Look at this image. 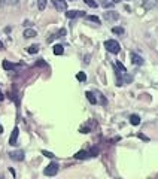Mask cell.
<instances>
[{
    "label": "cell",
    "instance_id": "cell-10",
    "mask_svg": "<svg viewBox=\"0 0 158 179\" xmlns=\"http://www.w3.org/2000/svg\"><path fill=\"white\" fill-rule=\"evenodd\" d=\"M103 17H105V19H107V21H115V19L119 18V15H118L116 12H112V11H110V12H105Z\"/></svg>",
    "mask_w": 158,
    "mask_h": 179
},
{
    "label": "cell",
    "instance_id": "cell-11",
    "mask_svg": "<svg viewBox=\"0 0 158 179\" xmlns=\"http://www.w3.org/2000/svg\"><path fill=\"white\" fill-rule=\"evenodd\" d=\"M88 157H89V152H87V151H79V152L75 154V158H78V160H84V158H88Z\"/></svg>",
    "mask_w": 158,
    "mask_h": 179
},
{
    "label": "cell",
    "instance_id": "cell-3",
    "mask_svg": "<svg viewBox=\"0 0 158 179\" xmlns=\"http://www.w3.org/2000/svg\"><path fill=\"white\" fill-rule=\"evenodd\" d=\"M51 2H52V5L55 6V9L60 11V12H63V11L67 9V2L66 0H51Z\"/></svg>",
    "mask_w": 158,
    "mask_h": 179
},
{
    "label": "cell",
    "instance_id": "cell-9",
    "mask_svg": "<svg viewBox=\"0 0 158 179\" xmlns=\"http://www.w3.org/2000/svg\"><path fill=\"white\" fill-rule=\"evenodd\" d=\"M158 3V0H143V8L145 9H152L155 8Z\"/></svg>",
    "mask_w": 158,
    "mask_h": 179
},
{
    "label": "cell",
    "instance_id": "cell-29",
    "mask_svg": "<svg viewBox=\"0 0 158 179\" xmlns=\"http://www.w3.org/2000/svg\"><path fill=\"white\" fill-rule=\"evenodd\" d=\"M3 99H5V96H3V94H2V91H0V102H2Z\"/></svg>",
    "mask_w": 158,
    "mask_h": 179
},
{
    "label": "cell",
    "instance_id": "cell-14",
    "mask_svg": "<svg viewBox=\"0 0 158 179\" xmlns=\"http://www.w3.org/2000/svg\"><path fill=\"white\" fill-rule=\"evenodd\" d=\"M130 123H131L133 125H139L140 124V117L136 115V113H133V115L130 117Z\"/></svg>",
    "mask_w": 158,
    "mask_h": 179
},
{
    "label": "cell",
    "instance_id": "cell-16",
    "mask_svg": "<svg viewBox=\"0 0 158 179\" xmlns=\"http://www.w3.org/2000/svg\"><path fill=\"white\" fill-rule=\"evenodd\" d=\"M27 52H29V54L39 52V45H32V46H29V48H27Z\"/></svg>",
    "mask_w": 158,
    "mask_h": 179
},
{
    "label": "cell",
    "instance_id": "cell-8",
    "mask_svg": "<svg viewBox=\"0 0 158 179\" xmlns=\"http://www.w3.org/2000/svg\"><path fill=\"white\" fill-rule=\"evenodd\" d=\"M131 61H133V64H136V66H142V64H143V58L134 52H131Z\"/></svg>",
    "mask_w": 158,
    "mask_h": 179
},
{
    "label": "cell",
    "instance_id": "cell-6",
    "mask_svg": "<svg viewBox=\"0 0 158 179\" xmlns=\"http://www.w3.org/2000/svg\"><path fill=\"white\" fill-rule=\"evenodd\" d=\"M18 134H19V128H18V127H15V128L12 130V134H11V137H9V145H17Z\"/></svg>",
    "mask_w": 158,
    "mask_h": 179
},
{
    "label": "cell",
    "instance_id": "cell-1",
    "mask_svg": "<svg viewBox=\"0 0 158 179\" xmlns=\"http://www.w3.org/2000/svg\"><path fill=\"white\" fill-rule=\"evenodd\" d=\"M105 48L110 54H118L119 51H121V46H119V43H118L116 40H113V39H109V40H106V42H105Z\"/></svg>",
    "mask_w": 158,
    "mask_h": 179
},
{
    "label": "cell",
    "instance_id": "cell-32",
    "mask_svg": "<svg viewBox=\"0 0 158 179\" xmlns=\"http://www.w3.org/2000/svg\"><path fill=\"white\" fill-rule=\"evenodd\" d=\"M3 3H5V0H0V6H2V5H3Z\"/></svg>",
    "mask_w": 158,
    "mask_h": 179
},
{
    "label": "cell",
    "instance_id": "cell-26",
    "mask_svg": "<svg viewBox=\"0 0 158 179\" xmlns=\"http://www.w3.org/2000/svg\"><path fill=\"white\" fill-rule=\"evenodd\" d=\"M139 137H140L142 140H149V139H148V137H146L145 134H142V133H139Z\"/></svg>",
    "mask_w": 158,
    "mask_h": 179
},
{
    "label": "cell",
    "instance_id": "cell-5",
    "mask_svg": "<svg viewBox=\"0 0 158 179\" xmlns=\"http://www.w3.org/2000/svg\"><path fill=\"white\" fill-rule=\"evenodd\" d=\"M66 17L70 18V19L78 17H85V12L84 11H69V12H66Z\"/></svg>",
    "mask_w": 158,
    "mask_h": 179
},
{
    "label": "cell",
    "instance_id": "cell-28",
    "mask_svg": "<svg viewBox=\"0 0 158 179\" xmlns=\"http://www.w3.org/2000/svg\"><path fill=\"white\" fill-rule=\"evenodd\" d=\"M100 2H102V5H105V6L107 5V0H100Z\"/></svg>",
    "mask_w": 158,
    "mask_h": 179
},
{
    "label": "cell",
    "instance_id": "cell-31",
    "mask_svg": "<svg viewBox=\"0 0 158 179\" xmlns=\"http://www.w3.org/2000/svg\"><path fill=\"white\" fill-rule=\"evenodd\" d=\"M0 49H3V43L2 42H0Z\"/></svg>",
    "mask_w": 158,
    "mask_h": 179
},
{
    "label": "cell",
    "instance_id": "cell-19",
    "mask_svg": "<svg viewBox=\"0 0 158 179\" xmlns=\"http://www.w3.org/2000/svg\"><path fill=\"white\" fill-rule=\"evenodd\" d=\"M37 8L39 11H43L46 8V0H37Z\"/></svg>",
    "mask_w": 158,
    "mask_h": 179
},
{
    "label": "cell",
    "instance_id": "cell-33",
    "mask_svg": "<svg viewBox=\"0 0 158 179\" xmlns=\"http://www.w3.org/2000/svg\"><path fill=\"white\" fill-rule=\"evenodd\" d=\"M70 2H73V0H70Z\"/></svg>",
    "mask_w": 158,
    "mask_h": 179
},
{
    "label": "cell",
    "instance_id": "cell-2",
    "mask_svg": "<svg viewBox=\"0 0 158 179\" xmlns=\"http://www.w3.org/2000/svg\"><path fill=\"white\" fill-rule=\"evenodd\" d=\"M58 164L57 163H51V164H48L46 167H45V170H43V173L46 175V176H55L57 173H58Z\"/></svg>",
    "mask_w": 158,
    "mask_h": 179
},
{
    "label": "cell",
    "instance_id": "cell-17",
    "mask_svg": "<svg viewBox=\"0 0 158 179\" xmlns=\"http://www.w3.org/2000/svg\"><path fill=\"white\" fill-rule=\"evenodd\" d=\"M76 79L81 81V82H85V81H87V75H85L84 72H79V73L76 75Z\"/></svg>",
    "mask_w": 158,
    "mask_h": 179
},
{
    "label": "cell",
    "instance_id": "cell-21",
    "mask_svg": "<svg viewBox=\"0 0 158 179\" xmlns=\"http://www.w3.org/2000/svg\"><path fill=\"white\" fill-rule=\"evenodd\" d=\"M85 3H87L88 6H91V8H97V2L96 0H84Z\"/></svg>",
    "mask_w": 158,
    "mask_h": 179
},
{
    "label": "cell",
    "instance_id": "cell-30",
    "mask_svg": "<svg viewBox=\"0 0 158 179\" xmlns=\"http://www.w3.org/2000/svg\"><path fill=\"white\" fill-rule=\"evenodd\" d=\"M121 0H112V3H119Z\"/></svg>",
    "mask_w": 158,
    "mask_h": 179
},
{
    "label": "cell",
    "instance_id": "cell-7",
    "mask_svg": "<svg viewBox=\"0 0 158 179\" xmlns=\"http://www.w3.org/2000/svg\"><path fill=\"white\" fill-rule=\"evenodd\" d=\"M3 69L5 70H15V69H19V64H14V63H9V61H3Z\"/></svg>",
    "mask_w": 158,
    "mask_h": 179
},
{
    "label": "cell",
    "instance_id": "cell-22",
    "mask_svg": "<svg viewBox=\"0 0 158 179\" xmlns=\"http://www.w3.org/2000/svg\"><path fill=\"white\" fill-rule=\"evenodd\" d=\"M97 154H99V149H97V148H92V149L89 151V157H96Z\"/></svg>",
    "mask_w": 158,
    "mask_h": 179
},
{
    "label": "cell",
    "instance_id": "cell-12",
    "mask_svg": "<svg viewBox=\"0 0 158 179\" xmlns=\"http://www.w3.org/2000/svg\"><path fill=\"white\" fill-rule=\"evenodd\" d=\"M85 96H87L88 102H89L91 105H96V103H97V99H96L94 93H91V91H87V93H85Z\"/></svg>",
    "mask_w": 158,
    "mask_h": 179
},
{
    "label": "cell",
    "instance_id": "cell-25",
    "mask_svg": "<svg viewBox=\"0 0 158 179\" xmlns=\"http://www.w3.org/2000/svg\"><path fill=\"white\" fill-rule=\"evenodd\" d=\"M81 133H89V128L88 127H82L81 128Z\"/></svg>",
    "mask_w": 158,
    "mask_h": 179
},
{
    "label": "cell",
    "instance_id": "cell-23",
    "mask_svg": "<svg viewBox=\"0 0 158 179\" xmlns=\"http://www.w3.org/2000/svg\"><path fill=\"white\" fill-rule=\"evenodd\" d=\"M42 154H43L45 157H48V158H54V154L49 152V151H42Z\"/></svg>",
    "mask_w": 158,
    "mask_h": 179
},
{
    "label": "cell",
    "instance_id": "cell-13",
    "mask_svg": "<svg viewBox=\"0 0 158 179\" xmlns=\"http://www.w3.org/2000/svg\"><path fill=\"white\" fill-rule=\"evenodd\" d=\"M37 36V33H36L33 29H27L25 32H24V37L25 39H30V37H36Z\"/></svg>",
    "mask_w": 158,
    "mask_h": 179
},
{
    "label": "cell",
    "instance_id": "cell-4",
    "mask_svg": "<svg viewBox=\"0 0 158 179\" xmlns=\"http://www.w3.org/2000/svg\"><path fill=\"white\" fill-rule=\"evenodd\" d=\"M9 157H11V160H14V161H22L24 160V151H21V149L12 151L9 154Z\"/></svg>",
    "mask_w": 158,
    "mask_h": 179
},
{
    "label": "cell",
    "instance_id": "cell-20",
    "mask_svg": "<svg viewBox=\"0 0 158 179\" xmlns=\"http://www.w3.org/2000/svg\"><path fill=\"white\" fill-rule=\"evenodd\" d=\"M112 33H115V35H124V29H121V27H113L112 29Z\"/></svg>",
    "mask_w": 158,
    "mask_h": 179
},
{
    "label": "cell",
    "instance_id": "cell-27",
    "mask_svg": "<svg viewBox=\"0 0 158 179\" xmlns=\"http://www.w3.org/2000/svg\"><path fill=\"white\" fill-rule=\"evenodd\" d=\"M37 66H45V61H42V60H39V61H37Z\"/></svg>",
    "mask_w": 158,
    "mask_h": 179
},
{
    "label": "cell",
    "instance_id": "cell-18",
    "mask_svg": "<svg viewBox=\"0 0 158 179\" xmlns=\"http://www.w3.org/2000/svg\"><path fill=\"white\" fill-rule=\"evenodd\" d=\"M87 19L91 22H96V24H100V18L96 17V15H87Z\"/></svg>",
    "mask_w": 158,
    "mask_h": 179
},
{
    "label": "cell",
    "instance_id": "cell-24",
    "mask_svg": "<svg viewBox=\"0 0 158 179\" xmlns=\"http://www.w3.org/2000/svg\"><path fill=\"white\" fill-rule=\"evenodd\" d=\"M5 3H8V5H17V3H19V0H5Z\"/></svg>",
    "mask_w": 158,
    "mask_h": 179
},
{
    "label": "cell",
    "instance_id": "cell-15",
    "mask_svg": "<svg viewBox=\"0 0 158 179\" xmlns=\"http://www.w3.org/2000/svg\"><path fill=\"white\" fill-rule=\"evenodd\" d=\"M63 52H64L63 45H55V46H54V54H55V55H63Z\"/></svg>",
    "mask_w": 158,
    "mask_h": 179
}]
</instances>
